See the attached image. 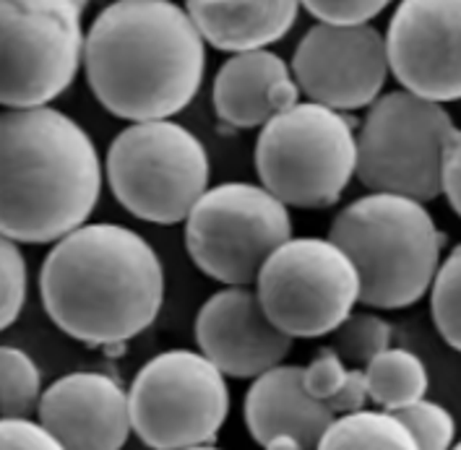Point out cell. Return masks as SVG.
<instances>
[{
    "label": "cell",
    "instance_id": "cell-24",
    "mask_svg": "<svg viewBox=\"0 0 461 450\" xmlns=\"http://www.w3.org/2000/svg\"><path fill=\"white\" fill-rule=\"evenodd\" d=\"M396 414L404 425L410 427L417 450H446L454 446L456 425L446 406L420 399V401L399 409Z\"/></svg>",
    "mask_w": 461,
    "mask_h": 450
},
{
    "label": "cell",
    "instance_id": "cell-22",
    "mask_svg": "<svg viewBox=\"0 0 461 450\" xmlns=\"http://www.w3.org/2000/svg\"><path fill=\"white\" fill-rule=\"evenodd\" d=\"M0 370H3V417H26L32 409L40 406L42 399V375L34 359L16 349L3 346L0 349Z\"/></svg>",
    "mask_w": 461,
    "mask_h": 450
},
{
    "label": "cell",
    "instance_id": "cell-21",
    "mask_svg": "<svg viewBox=\"0 0 461 450\" xmlns=\"http://www.w3.org/2000/svg\"><path fill=\"white\" fill-rule=\"evenodd\" d=\"M331 336L334 352L349 367H367L375 356L389 349L393 328L375 312H349Z\"/></svg>",
    "mask_w": 461,
    "mask_h": 450
},
{
    "label": "cell",
    "instance_id": "cell-7",
    "mask_svg": "<svg viewBox=\"0 0 461 450\" xmlns=\"http://www.w3.org/2000/svg\"><path fill=\"white\" fill-rule=\"evenodd\" d=\"M209 154L177 122L146 120L118 133L107 151V183L122 209L141 221H185L209 190Z\"/></svg>",
    "mask_w": 461,
    "mask_h": 450
},
{
    "label": "cell",
    "instance_id": "cell-15",
    "mask_svg": "<svg viewBox=\"0 0 461 450\" xmlns=\"http://www.w3.org/2000/svg\"><path fill=\"white\" fill-rule=\"evenodd\" d=\"M37 417L63 448L118 450L133 432L128 391L102 373L55 380L40 399Z\"/></svg>",
    "mask_w": 461,
    "mask_h": 450
},
{
    "label": "cell",
    "instance_id": "cell-16",
    "mask_svg": "<svg viewBox=\"0 0 461 450\" xmlns=\"http://www.w3.org/2000/svg\"><path fill=\"white\" fill-rule=\"evenodd\" d=\"M305 370L276 364L258 378L245 396V427L250 437L267 448L279 435L292 437L300 448H318L323 432L334 422V411L305 388Z\"/></svg>",
    "mask_w": 461,
    "mask_h": 450
},
{
    "label": "cell",
    "instance_id": "cell-26",
    "mask_svg": "<svg viewBox=\"0 0 461 450\" xmlns=\"http://www.w3.org/2000/svg\"><path fill=\"white\" fill-rule=\"evenodd\" d=\"M303 370H305L303 375H305L308 393L316 396L318 401H323L326 406L339 396L344 385L352 378V367L334 352V346L318 349L316 356Z\"/></svg>",
    "mask_w": 461,
    "mask_h": 450
},
{
    "label": "cell",
    "instance_id": "cell-5",
    "mask_svg": "<svg viewBox=\"0 0 461 450\" xmlns=\"http://www.w3.org/2000/svg\"><path fill=\"white\" fill-rule=\"evenodd\" d=\"M256 169L261 185L290 209H329L357 175L352 122L326 104L297 102L261 128Z\"/></svg>",
    "mask_w": 461,
    "mask_h": 450
},
{
    "label": "cell",
    "instance_id": "cell-11",
    "mask_svg": "<svg viewBox=\"0 0 461 450\" xmlns=\"http://www.w3.org/2000/svg\"><path fill=\"white\" fill-rule=\"evenodd\" d=\"M3 8V104L45 107L76 78L84 0H0Z\"/></svg>",
    "mask_w": 461,
    "mask_h": 450
},
{
    "label": "cell",
    "instance_id": "cell-19",
    "mask_svg": "<svg viewBox=\"0 0 461 450\" xmlns=\"http://www.w3.org/2000/svg\"><path fill=\"white\" fill-rule=\"evenodd\" d=\"M318 448L323 450H417L410 427L399 419L396 411L378 409V411H347L334 417V422L323 432Z\"/></svg>",
    "mask_w": 461,
    "mask_h": 450
},
{
    "label": "cell",
    "instance_id": "cell-12",
    "mask_svg": "<svg viewBox=\"0 0 461 450\" xmlns=\"http://www.w3.org/2000/svg\"><path fill=\"white\" fill-rule=\"evenodd\" d=\"M292 73L311 102L339 112L370 107L386 86V34L370 24H316L294 50Z\"/></svg>",
    "mask_w": 461,
    "mask_h": 450
},
{
    "label": "cell",
    "instance_id": "cell-6",
    "mask_svg": "<svg viewBox=\"0 0 461 450\" xmlns=\"http://www.w3.org/2000/svg\"><path fill=\"white\" fill-rule=\"evenodd\" d=\"M456 130L440 102L407 89L381 96L367 107L357 133V180L370 193L436 201Z\"/></svg>",
    "mask_w": 461,
    "mask_h": 450
},
{
    "label": "cell",
    "instance_id": "cell-23",
    "mask_svg": "<svg viewBox=\"0 0 461 450\" xmlns=\"http://www.w3.org/2000/svg\"><path fill=\"white\" fill-rule=\"evenodd\" d=\"M430 312L443 341L461 355V245L438 266L430 286Z\"/></svg>",
    "mask_w": 461,
    "mask_h": 450
},
{
    "label": "cell",
    "instance_id": "cell-25",
    "mask_svg": "<svg viewBox=\"0 0 461 450\" xmlns=\"http://www.w3.org/2000/svg\"><path fill=\"white\" fill-rule=\"evenodd\" d=\"M0 326L11 328L26 305V261L19 242L11 238L0 245Z\"/></svg>",
    "mask_w": 461,
    "mask_h": 450
},
{
    "label": "cell",
    "instance_id": "cell-29",
    "mask_svg": "<svg viewBox=\"0 0 461 450\" xmlns=\"http://www.w3.org/2000/svg\"><path fill=\"white\" fill-rule=\"evenodd\" d=\"M443 195L448 198L454 213L461 219V130H456L448 146L446 165H443Z\"/></svg>",
    "mask_w": 461,
    "mask_h": 450
},
{
    "label": "cell",
    "instance_id": "cell-4",
    "mask_svg": "<svg viewBox=\"0 0 461 450\" xmlns=\"http://www.w3.org/2000/svg\"><path fill=\"white\" fill-rule=\"evenodd\" d=\"M329 239L355 263L360 302L373 310L420 302L433 286L446 242L425 203L399 193H367L347 203Z\"/></svg>",
    "mask_w": 461,
    "mask_h": 450
},
{
    "label": "cell",
    "instance_id": "cell-3",
    "mask_svg": "<svg viewBox=\"0 0 461 450\" xmlns=\"http://www.w3.org/2000/svg\"><path fill=\"white\" fill-rule=\"evenodd\" d=\"M3 136V235L19 245L58 242L84 227L102 190L92 136L60 110H8Z\"/></svg>",
    "mask_w": 461,
    "mask_h": 450
},
{
    "label": "cell",
    "instance_id": "cell-13",
    "mask_svg": "<svg viewBox=\"0 0 461 450\" xmlns=\"http://www.w3.org/2000/svg\"><path fill=\"white\" fill-rule=\"evenodd\" d=\"M393 78L433 102L461 99V0H402L386 32Z\"/></svg>",
    "mask_w": 461,
    "mask_h": 450
},
{
    "label": "cell",
    "instance_id": "cell-17",
    "mask_svg": "<svg viewBox=\"0 0 461 450\" xmlns=\"http://www.w3.org/2000/svg\"><path fill=\"white\" fill-rule=\"evenodd\" d=\"M300 86L290 66L268 52H235L214 78V112L232 128H264L268 120L297 104Z\"/></svg>",
    "mask_w": 461,
    "mask_h": 450
},
{
    "label": "cell",
    "instance_id": "cell-28",
    "mask_svg": "<svg viewBox=\"0 0 461 450\" xmlns=\"http://www.w3.org/2000/svg\"><path fill=\"white\" fill-rule=\"evenodd\" d=\"M0 448L60 450L63 446L58 443V437L42 422H32L26 417H3V425H0Z\"/></svg>",
    "mask_w": 461,
    "mask_h": 450
},
{
    "label": "cell",
    "instance_id": "cell-1",
    "mask_svg": "<svg viewBox=\"0 0 461 450\" xmlns=\"http://www.w3.org/2000/svg\"><path fill=\"white\" fill-rule=\"evenodd\" d=\"M50 320L86 346L121 349L144 333L165 300L154 248L122 224H84L58 239L40 268Z\"/></svg>",
    "mask_w": 461,
    "mask_h": 450
},
{
    "label": "cell",
    "instance_id": "cell-18",
    "mask_svg": "<svg viewBox=\"0 0 461 450\" xmlns=\"http://www.w3.org/2000/svg\"><path fill=\"white\" fill-rule=\"evenodd\" d=\"M201 37L224 52L267 50L297 22L300 0H188Z\"/></svg>",
    "mask_w": 461,
    "mask_h": 450
},
{
    "label": "cell",
    "instance_id": "cell-9",
    "mask_svg": "<svg viewBox=\"0 0 461 450\" xmlns=\"http://www.w3.org/2000/svg\"><path fill=\"white\" fill-rule=\"evenodd\" d=\"M224 378L209 356L191 349H170L149 359L128 391L133 432L157 450L214 443L230 411Z\"/></svg>",
    "mask_w": 461,
    "mask_h": 450
},
{
    "label": "cell",
    "instance_id": "cell-20",
    "mask_svg": "<svg viewBox=\"0 0 461 450\" xmlns=\"http://www.w3.org/2000/svg\"><path fill=\"white\" fill-rule=\"evenodd\" d=\"M370 401L381 409L399 411L428 393V367L420 356L404 346H389L365 367Z\"/></svg>",
    "mask_w": 461,
    "mask_h": 450
},
{
    "label": "cell",
    "instance_id": "cell-2",
    "mask_svg": "<svg viewBox=\"0 0 461 450\" xmlns=\"http://www.w3.org/2000/svg\"><path fill=\"white\" fill-rule=\"evenodd\" d=\"M203 42L191 14L172 0H115L86 34L89 86L115 118L167 120L201 89Z\"/></svg>",
    "mask_w": 461,
    "mask_h": 450
},
{
    "label": "cell",
    "instance_id": "cell-14",
    "mask_svg": "<svg viewBox=\"0 0 461 450\" xmlns=\"http://www.w3.org/2000/svg\"><path fill=\"white\" fill-rule=\"evenodd\" d=\"M195 341L227 378L253 380L290 355L292 336L276 328L258 292L227 286L212 294L195 318Z\"/></svg>",
    "mask_w": 461,
    "mask_h": 450
},
{
    "label": "cell",
    "instance_id": "cell-27",
    "mask_svg": "<svg viewBox=\"0 0 461 450\" xmlns=\"http://www.w3.org/2000/svg\"><path fill=\"white\" fill-rule=\"evenodd\" d=\"M391 0H300L321 24H367L389 8Z\"/></svg>",
    "mask_w": 461,
    "mask_h": 450
},
{
    "label": "cell",
    "instance_id": "cell-10",
    "mask_svg": "<svg viewBox=\"0 0 461 450\" xmlns=\"http://www.w3.org/2000/svg\"><path fill=\"white\" fill-rule=\"evenodd\" d=\"M256 292L276 328L292 338H321L355 312L360 274L329 238H290L264 263Z\"/></svg>",
    "mask_w": 461,
    "mask_h": 450
},
{
    "label": "cell",
    "instance_id": "cell-8",
    "mask_svg": "<svg viewBox=\"0 0 461 450\" xmlns=\"http://www.w3.org/2000/svg\"><path fill=\"white\" fill-rule=\"evenodd\" d=\"M290 238V206L264 185H214L185 216L188 258L203 276L227 286L256 282L264 263Z\"/></svg>",
    "mask_w": 461,
    "mask_h": 450
},
{
    "label": "cell",
    "instance_id": "cell-30",
    "mask_svg": "<svg viewBox=\"0 0 461 450\" xmlns=\"http://www.w3.org/2000/svg\"><path fill=\"white\" fill-rule=\"evenodd\" d=\"M459 448H461V443H459Z\"/></svg>",
    "mask_w": 461,
    "mask_h": 450
}]
</instances>
